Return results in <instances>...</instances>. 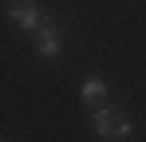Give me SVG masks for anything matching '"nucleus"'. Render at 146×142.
<instances>
[{
	"instance_id": "1",
	"label": "nucleus",
	"mask_w": 146,
	"mask_h": 142,
	"mask_svg": "<svg viewBox=\"0 0 146 142\" xmlns=\"http://www.w3.org/2000/svg\"><path fill=\"white\" fill-rule=\"evenodd\" d=\"M95 134L107 142H119V138H130V118L122 111H111V107H99L95 111Z\"/></svg>"
},
{
	"instance_id": "2",
	"label": "nucleus",
	"mask_w": 146,
	"mask_h": 142,
	"mask_svg": "<svg viewBox=\"0 0 146 142\" xmlns=\"http://www.w3.org/2000/svg\"><path fill=\"white\" fill-rule=\"evenodd\" d=\"M8 20L16 24V28H40V8H36V0H8Z\"/></svg>"
},
{
	"instance_id": "3",
	"label": "nucleus",
	"mask_w": 146,
	"mask_h": 142,
	"mask_svg": "<svg viewBox=\"0 0 146 142\" xmlns=\"http://www.w3.org/2000/svg\"><path fill=\"white\" fill-rule=\"evenodd\" d=\"M36 47H40V55H55V51H59V32H55L51 20H44L36 28Z\"/></svg>"
},
{
	"instance_id": "4",
	"label": "nucleus",
	"mask_w": 146,
	"mask_h": 142,
	"mask_svg": "<svg viewBox=\"0 0 146 142\" xmlns=\"http://www.w3.org/2000/svg\"><path fill=\"white\" fill-rule=\"evenodd\" d=\"M83 99L103 103V99H107V83H103V79H87V83H83Z\"/></svg>"
}]
</instances>
